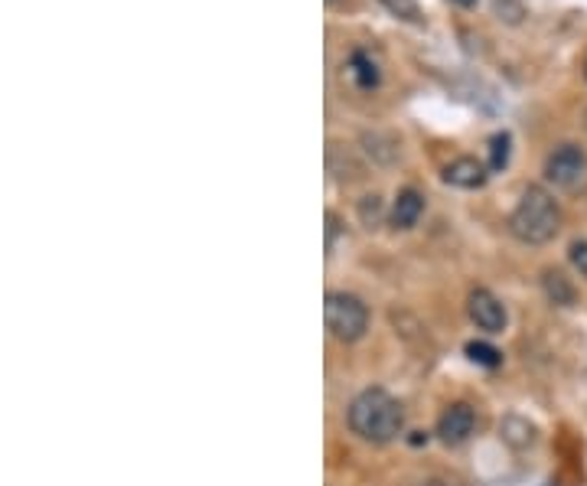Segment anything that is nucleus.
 Returning a JSON list of instances; mask_svg holds the SVG:
<instances>
[{"mask_svg": "<svg viewBox=\"0 0 587 486\" xmlns=\"http://www.w3.org/2000/svg\"><path fill=\"white\" fill-rule=\"evenodd\" d=\"M349 432L369 444H391L405 432V408L386 389L359 391L349 405Z\"/></svg>", "mask_w": 587, "mask_h": 486, "instance_id": "nucleus-1", "label": "nucleus"}, {"mask_svg": "<svg viewBox=\"0 0 587 486\" xmlns=\"http://www.w3.org/2000/svg\"><path fill=\"white\" fill-rule=\"evenodd\" d=\"M509 232L523 245H548L561 232V206L558 199L541 190L529 187L523 190L516 209L509 212Z\"/></svg>", "mask_w": 587, "mask_h": 486, "instance_id": "nucleus-2", "label": "nucleus"}, {"mask_svg": "<svg viewBox=\"0 0 587 486\" xmlns=\"http://www.w3.org/2000/svg\"><path fill=\"white\" fill-rule=\"evenodd\" d=\"M324 320L330 337H337L340 343H356L369 330V307L352 294L334 291L324 300Z\"/></svg>", "mask_w": 587, "mask_h": 486, "instance_id": "nucleus-3", "label": "nucleus"}, {"mask_svg": "<svg viewBox=\"0 0 587 486\" xmlns=\"http://www.w3.org/2000/svg\"><path fill=\"white\" fill-rule=\"evenodd\" d=\"M545 180L558 190H578L587 184V153L578 145L555 147L545 157Z\"/></svg>", "mask_w": 587, "mask_h": 486, "instance_id": "nucleus-4", "label": "nucleus"}, {"mask_svg": "<svg viewBox=\"0 0 587 486\" xmlns=\"http://www.w3.org/2000/svg\"><path fill=\"white\" fill-rule=\"evenodd\" d=\"M467 314L470 320L484 330V334H503L506 324H509V314H506V304L487 288H477V291L467 297Z\"/></svg>", "mask_w": 587, "mask_h": 486, "instance_id": "nucleus-5", "label": "nucleus"}, {"mask_svg": "<svg viewBox=\"0 0 587 486\" xmlns=\"http://www.w3.org/2000/svg\"><path fill=\"white\" fill-rule=\"evenodd\" d=\"M474 432H477V411L470 405L457 401V405L444 408V415L438 418V438L444 444H450V447L464 444V440H470Z\"/></svg>", "mask_w": 587, "mask_h": 486, "instance_id": "nucleus-6", "label": "nucleus"}, {"mask_svg": "<svg viewBox=\"0 0 587 486\" xmlns=\"http://www.w3.org/2000/svg\"><path fill=\"white\" fill-rule=\"evenodd\" d=\"M487 167L477 157H457L444 167V184L457 190H480L487 184Z\"/></svg>", "mask_w": 587, "mask_h": 486, "instance_id": "nucleus-7", "label": "nucleus"}, {"mask_svg": "<svg viewBox=\"0 0 587 486\" xmlns=\"http://www.w3.org/2000/svg\"><path fill=\"white\" fill-rule=\"evenodd\" d=\"M421 212H425V196L408 187V190L395 196V202H391V226L395 229H415Z\"/></svg>", "mask_w": 587, "mask_h": 486, "instance_id": "nucleus-8", "label": "nucleus"}, {"mask_svg": "<svg viewBox=\"0 0 587 486\" xmlns=\"http://www.w3.org/2000/svg\"><path fill=\"white\" fill-rule=\"evenodd\" d=\"M349 76H352V82H356L362 92H372V89H379V82H382V69H379V62H376L366 49H356V52L349 56Z\"/></svg>", "mask_w": 587, "mask_h": 486, "instance_id": "nucleus-9", "label": "nucleus"}, {"mask_svg": "<svg viewBox=\"0 0 587 486\" xmlns=\"http://www.w3.org/2000/svg\"><path fill=\"white\" fill-rule=\"evenodd\" d=\"M541 288L548 294V300L558 304V307H571V304L578 300V291H575L571 278H565V271L548 268V271L541 275Z\"/></svg>", "mask_w": 587, "mask_h": 486, "instance_id": "nucleus-10", "label": "nucleus"}, {"mask_svg": "<svg viewBox=\"0 0 587 486\" xmlns=\"http://www.w3.org/2000/svg\"><path fill=\"white\" fill-rule=\"evenodd\" d=\"M509 153H513V138H509L506 131L493 135V138H489V170H493V173H496V170H506Z\"/></svg>", "mask_w": 587, "mask_h": 486, "instance_id": "nucleus-11", "label": "nucleus"}, {"mask_svg": "<svg viewBox=\"0 0 587 486\" xmlns=\"http://www.w3.org/2000/svg\"><path fill=\"white\" fill-rule=\"evenodd\" d=\"M379 3H382L389 13H395L398 20H405V23H421V20H425L418 0H379Z\"/></svg>", "mask_w": 587, "mask_h": 486, "instance_id": "nucleus-12", "label": "nucleus"}, {"mask_svg": "<svg viewBox=\"0 0 587 486\" xmlns=\"http://www.w3.org/2000/svg\"><path fill=\"white\" fill-rule=\"evenodd\" d=\"M467 356H470L474 363L487 366V369H496V366L503 363V353H499L496 346H489V343H467Z\"/></svg>", "mask_w": 587, "mask_h": 486, "instance_id": "nucleus-13", "label": "nucleus"}, {"mask_svg": "<svg viewBox=\"0 0 587 486\" xmlns=\"http://www.w3.org/2000/svg\"><path fill=\"white\" fill-rule=\"evenodd\" d=\"M359 219H362L366 229H376V226L382 222V199H379V196H366V199L359 202Z\"/></svg>", "mask_w": 587, "mask_h": 486, "instance_id": "nucleus-14", "label": "nucleus"}, {"mask_svg": "<svg viewBox=\"0 0 587 486\" xmlns=\"http://www.w3.org/2000/svg\"><path fill=\"white\" fill-rule=\"evenodd\" d=\"M568 258H571V265L581 271V278H587V242H571V251H568Z\"/></svg>", "mask_w": 587, "mask_h": 486, "instance_id": "nucleus-15", "label": "nucleus"}, {"mask_svg": "<svg viewBox=\"0 0 587 486\" xmlns=\"http://www.w3.org/2000/svg\"><path fill=\"white\" fill-rule=\"evenodd\" d=\"M334 239H337V216L327 212V245L334 248Z\"/></svg>", "mask_w": 587, "mask_h": 486, "instance_id": "nucleus-16", "label": "nucleus"}, {"mask_svg": "<svg viewBox=\"0 0 587 486\" xmlns=\"http://www.w3.org/2000/svg\"><path fill=\"white\" fill-rule=\"evenodd\" d=\"M418 486H450V484H447V480H421Z\"/></svg>", "mask_w": 587, "mask_h": 486, "instance_id": "nucleus-17", "label": "nucleus"}, {"mask_svg": "<svg viewBox=\"0 0 587 486\" xmlns=\"http://www.w3.org/2000/svg\"><path fill=\"white\" fill-rule=\"evenodd\" d=\"M450 3H457V7H474L477 0H450Z\"/></svg>", "mask_w": 587, "mask_h": 486, "instance_id": "nucleus-18", "label": "nucleus"}, {"mask_svg": "<svg viewBox=\"0 0 587 486\" xmlns=\"http://www.w3.org/2000/svg\"><path fill=\"white\" fill-rule=\"evenodd\" d=\"M585 76H587V62H585Z\"/></svg>", "mask_w": 587, "mask_h": 486, "instance_id": "nucleus-19", "label": "nucleus"}]
</instances>
